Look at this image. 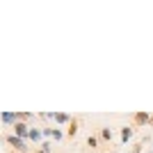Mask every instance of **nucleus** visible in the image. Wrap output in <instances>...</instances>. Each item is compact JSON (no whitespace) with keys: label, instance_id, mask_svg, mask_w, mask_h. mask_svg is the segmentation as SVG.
Returning a JSON list of instances; mask_svg holds the SVG:
<instances>
[{"label":"nucleus","instance_id":"nucleus-8","mask_svg":"<svg viewBox=\"0 0 153 153\" xmlns=\"http://www.w3.org/2000/svg\"><path fill=\"white\" fill-rule=\"evenodd\" d=\"M55 119H57V121H66L69 117H66V114H55Z\"/></svg>","mask_w":153,"mask_h":153},{"label":"nucleus","instance_id":"nucleus-2","mask_svg":"<svg viewBox=\"0 0 153 153\" xmlns=\"http://www.w3.org/2000/svg\"><path fill=\"white\" fill-rule=\"evenodd\" d=\"M7 142H9V144H14V146H19V149H25L21 137H7Z\"/></svg>","mask_w":153,"mask_h":153},{"label":"nucleus","instance_id":"nucleus-5","mask_svg":"<svg viewBox=\"0 0 153 153\" xmlns=\"http://www.w3.org/2000/svg\"><path fill=\"white\" fill-rule=\"evenodd\" d=\"M30 137L32 140H41V133H39V130H30Z\"/></svg>","mask_w":153,"mask_h":153},{"label":"nucleus","instance_id":"nucleus-6","mask_svg":"<svg viewBox=\"0 0 153 153\" xmlns=\"http://www.w3.org/2000/svg\"><path fill=\"white\" fill-rule=\"evenodd\" d=\"M130 135H133V130H130V128H123V133H121V137H123V140H128Z\"/></svg>","mask_w":153,"mask_h":153},{"label":"nucleus","instance_id":"nucleus-1","mask_svg":"<svg viewBox=\"0 0 153 153\" xmlns=\"http://www.w3.org/2000/svg\"><path fill=\"white\" fill-rule=\"evenodd\" d=\"M14 128H16V135H19V137H25L27 135V126L25 123H16Z\"/></svg>","mask_w":153,"mask_h":153},{"label":"nucleus","instance_id":"nucleus-4","mask_svg":"<svg viewBox=\"0 0 153 153\" xmlns=\"http://www.w3.org/2000/svg\"><path fill=\"white\" fill-rule=\"evenodd\" d=\"M16 117H19V114H12V112H5V114H2V121H7V123H9V121H14Z\"/></svg>","mask_w":153,"mask_h":153},{"label":"nucleus","instance_id":"nucleus-7","mask_svg":"<svg viewBox=\"0 0 153 153\" xmlns=\"http://www.w3.org/2000/svg\"><path fill=\"white\" fill-rule=\"evenodd\" d=\"M76 130H78V123L73 121V123H71V128H69V135H76Z\"/></svg>","mask_w":153,"mask_h":153},{"label":"nucleus","instance_id":"nucleus-3","mask_svg":"<svg viewBox=\"0 0 153 153\" xmlns=\"http://www.w3.org/2000/svg\"><path fill=\"white\" fill-rule=\"evenodd\" d=\"M135 121H137V123H144V121H149V114L140 112V114H135Z\"/></svg>","mask_w":153,"mask_h":153}]
</instances>
